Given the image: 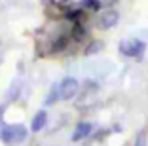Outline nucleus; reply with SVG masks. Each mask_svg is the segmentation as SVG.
I'll return each mask as SVG.
<instances>
[{"instance_id":"obj_1","label":"nucleus","mask_w":148,"mask_h":146,"mask_svg":"<svg viewBox=\"0 0 148 146\" xmlns=\"http://www.w3.org/2000/svg\"><path fill=\"white\" fill-rule=\"evenodd\" d=\"M29 131H27L25 125L21 123H15V125H2L0 129V141L8 146H17L21 144L23 141L27 138Z\"/></svg>"},{"instance_id":"obj_2","label":"nucleus","mask_w":148,"mask_h":146,"mask_svg":"<svg viewBox=\"0 0 148 146\" xmlns=\"http://www.w3.org/2000/svg\"><path fill=\"white\" fill-rule=\"evenodd\" d=\"M118 49L125 57H137V59H140V57L144 55L146 44H144L143 40H123V42H120Z\"/></svg>"},{"instance_id":"obj_3","label":"nucleus","mask_w":148,"mask_h":146,"mask_svg":"<svg viewBox=\"0 0 148 146\" xmlns=\"http://www.w3.org/2000/svg\"><path fill=\"white\" fill-rule=\"evenodd\" d=\"M80 91V84L78 80H74V78H65L61 84H59V99L61 101H70L74 99Z\"/></svg>"},{"instance_id":"obj_4","label":"nucleus","mask_w":148,"mask_h":146,"mask_svg":"<svg viewBox=\"0 0 148 146\" xmlns=\"http://www.w3.org/2000/svg\"><path fill=\"white\" fill-rule=\"evenodd\" d=\"M118 21H120V13H118L116 10H105L99 17V29L110 30L118 25Z\"/></svg>"},{"instance_id":"obj_5","label":"nucleus","mask_w":148,"mask_h":146,"mask_svg":"<svg viewBox=\"0 0 148 146\" xmlns=\"http://www.w3.org/2000/svg\"><path fill=\"white\" fill-rule=\"evenodd\" d=\"M91 133H93V125L89 123V121H80V123L74 127L72 135H70V141L80 142V141H84V138H87Z\"/></svg>"},{"instance_id":"obj_6","label":"nucleus","mask_w":148,"mask_h":146,"mask_svg":"<svg viewBox=\"0 0 148 146\" xmlns=\"http://www.w3.org/2000/svg\"><path fill=\"white\" fill-rule=\"evenodd\" d=\"M46 125H48V112H46V110H38L34 116H32L31 131H32V133H40V131H44Z\"/></svg>"},{"instance_id":"obj_7","label":"nucleus","mask_w":148,"mask_h":146,"mask_svg":"<svg viewBox=\"0 0 148 146\" xmlns=\"http://www.w3.org/2000/svg\"><path fill=\"white\" fill-rule=\"evenodd\" d=\"M66 44H69V36H65V34L53 38L51 40V46H49V53H59V51H63V49L66 47Z\"/></svg>"},{"instance_id":"obj_8","label":"nucleus","mask_w":148,"mask_h":146,"mask_svg":"<svg viewBox=\"0 0 148 146\" xmlns=\"http://www.w3.org/2000/svg\"><path fill=\"white\" fill-rule=\"evenodd\" d=\"M103 47H105V44L101 42V40H89V44L86 47V55H97Z\"/></svg>"},{"instance_id":"obj_9","label":"nucleus","mask_w":148,"mask_h":146,"mask_svg":"<svg viewBox=\"0 0 148 146\" xmlns=\"http://www.w3.org/2000/svg\"><path fill=\"white\" fill-rule=\"evenodd\" d=\"M57 101H59V84H55V86L51 87L48 99H46V106H51V104H55Z\"/></svg>"},{"instance_id":"obj_10","label":"nucleus","mask_w":148,"mask_h":146,"mask_svg":"<svg viewBox=\"0 0 148 146\" xmlns=\"http://www.w3.org/2000/svg\"><path fill=\"white\" fill-rule=\"evenodd\" d=\"M19 91H21V86H19V82L12 84V87H10V91H8V103H10V101H15V99H17Z\"/></svg>"},{"instance_id":"obj_11","label":"nucleus","mask_w":148,"mask_h":146,"mask_svg":"<svg viewBox=\"0 0 148 146\" xmlns=\"http://www.w3.org/2000/svg\"><path fill=\"white\" fill-rule=\"evenodd\" d=\"M133 146H148V138H146V133H144V131L137 133L135 141H133Z\"/></svg>"},{"instance_id":"obj_12","label":"nucleus","mask_w":148,"mask_h":146,"mask_svg":"<svg viewBox=\"0 0 148 146\" xmlns=\"http://www.w3.org/2000/svg\"><path fill=\"white\" fill-rule=\"evenodd\" d=\"M82 6L84 8H91V10H99L101 2L99 0H82Z\"/></svg>"},{"instance_id":"obj_13","label":"nucleus","mask_w":148,"mask_h":146,"mask_svg":"<svg viewBox=\"0 0 148 146\" xmlns=\"http://www.w3.org/2000/svg\"><path fill=\"white\" fill-rule=\"evenodd\" d=\"M99 89V86H97L95 80H86L84 82V91H97Z\"/></svg>"},{"instance_id":"obj_14","label":"nucleus","mask_w":148,"mask_h":146,"mask_svg":"<svg viewBox=\"0 0 148 146\" xmlns=\"http://www.w3.org/2000/svg\"><path fill=\"white\" fill-rule=\"evenodd\" d=\"M120 0H101V6H105V8H114Z\"/></svg>"},{"instance_id":"obj_15","label":"nucleus","mask_w":148,"mask_h":146,"mask_svg":"<svg viewBox=\"0 0 148 146\" xmlns=\"http://www.w3.org/2000/svg\"><path fill=\"white\" fill-rule=\"evenodd\" d=\"M42 2H49V0H42Z\"/></svg>"}]
</instances>
